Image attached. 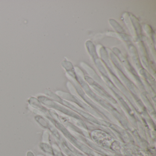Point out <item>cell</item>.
I'll return each instance as SVG.
<instances>
[{
    "label": "cell",
    "mask_w": 156,
    "mask_h": 156,
    "mask_svg": "<svg viewBox=\"0 0 156 156\" xmlns=\"http://www.w3.org/2000/svg\"><path fill=\"white\" fill-rule=\"evenodd\" d=\"M29 104H31L32 106L33 107L36 108L38 110H40L41 111H43V110L45 111V109L43 108V106L41 105L40 103L35 98H31L30 100H29Z\"/></svg>",
    "instance_id": "obj_1"
},
{
    "label": "cell",
    "mask_w": 156,
    "mask_h": 156,
    "mask_svg": "<svg viewBox=\"0 0 156 156\" xmlns=\"http://www.w3.org/2000/svg\"><path fill=\"white\" fill-rule=\"evenodd\" d=\"M35 120L42 127L46 128L47 126H48L47 123L42 116L40 115H36L35 116Z\"/></svg>",
    "instance_id": "obj_2"
}]
</instances>
